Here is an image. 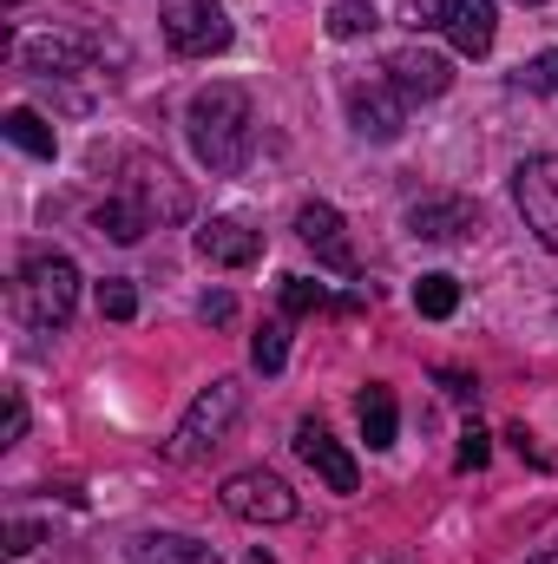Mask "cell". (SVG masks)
Wrapping results in <instances>:
<instances>
[{
  "mask_svg": "<svg viewBox=\"0 0 558 564\" xmlns=\"http://www.w3.org/2000/svg\"><path fill=\"white\" fill-rule=\"evenodd\" d=\"M26 53V73H40V79H66V73H93V46H79V40H26L20 46Z\"/></svg>",
  "mask_w": 558,
  "mask_h": 564,
  "instance_id": "15",
  "label": "cell"
},
{
  "mask_svg": "<svg viewBox=\"0 0 558 564\" xmlns=\"http://www.w3.org/2000/svg\"><path fill=\"white\" fill-rule=\"evenodd\" d=\"M296 237L315 250V263H322V270H335V276H355V270H362V263H355V243H348V224H342V210H335V204L309 197V204L296 210Z\"/></svg>",
  "mask_w": 558,
  "mask_h": 564,
  "instance_id": "9",
  "label": "cell"
},
{
  "mask_svg": "<svg viewBox=\"0 0 558 564\" xmlns=\"http://www.w3.org/2000/svg\"><path fill=\"white\" fill-rule=\"evenodd\" d=\"M526 564H558V552H546V558H526Z\"/></svg>",
  "mask_w": 558,
  "mask_h": 564,
  "instance_id": "32",
  "label": "cell"
},
{
  "mask_svg": "<svg viewBox=\"0 0 558 564\" xmlns=\"http://www.w3.org/2000/svg\"><path fill=\"white\" fill-rule=\"evenodd\" d=\"M486 459H493V440H486L480 426H466V433H460V453H453V466H460V473H480Z\"/></svg>",
  "mask_w": 558,
  "mask_h": 564,
  "instance_id": "26",
  "label": "cell"
},
{
  "mask_svg": "<svg viewBox=\"0 0 558 564\" xmlns=\"http://www.w3.org/2000/svg\"><path fill=\"white\" fill-rule=\"evenodd\" d=\"M296 453H302V466H309L329 492H355V486H362L355 459L342 453V440H335L322 421H302V426H296Z\"/></svg>",
  "mask_w": 558,
  "mask_h": 564,
  "instance_id": "13",
  "label": "cell"
},
{
  "mask_svg": "<svg viewBox=\"0 0 558 564\" xmlns=\"http://www.w3.org/2000/svg\"><path fill=\"white\" fill-rule=\"evenodd\" d=\"M519 7H539V0H519Z\"/></svg>",
  "mask_w": 558,
  "mask_h": 564,
  "instance_id": "33",
  "label": "cell"
},
{
  "mask_svg": "<svg viewBox=\"0 0 558 564\" xmlns=\"http://www.w3.org/2000/svg\"><path fill=\"white\" fill-rule=\"evenodd\" d=\"M433 26L453 40V53L486 59L493 33H500V13H493V0H433Z\"/></svg>",
  "mask_w": 558,
  "mask_h": 564,
  "instance_id": "11",
  "label": "cell"
},
{
  "mask_svg": "<svg viewBox=\"0 0 558 564\" xmlns=\"http://www.w3.org/2000/svg\"><path fill=\"white\" fill-rule=\"evenodd\" d=\"M408 230H415L420 243H460V237L480 230V204L453 197V191H433V197L408 204Z\"/></svg>",
  "mask_w": 558,
  "mask_h": 564,
  "instance_id": "10",
  "label": "cell"
},
{
  "mask_svg": "<svg viewBox=\"0 0 558 564\" xmlns=\"http://www.w3.org/2000/svg\"><path fill=\"white\" fill-rule=\"evenodd\" d=\"M99 315H106V322H132V315H139V289L126 276H106L99 282Z\"/></svg>",
  "mask_w": 558,
  "mask_h": 564,
  "instance_id": "22",
  "label": "cell"
},
{
  "mask_svg": "<svg viewBox=\"0 0 558 564\" xmlns=\"http://www.w3.org/2000/svg\"><path fill=\"white\" fill-rule=\"evenodd\" d=\"M13 308L26 328H66L79 308V270L60 250H26L20 276H13Z\"/></svg>",
  "mask_w": 558,
  "mask_h": 564,
  "instance_id": "2",
  "label": "cell"
},
{
  "mask_svg": "<svg viewBox=\"0 0 558 564\" xmlns=\"http://www.w3.org/2000/svg\"><path fill=\"white\" fill-rule=\"evenodd\" d=\"M382 26V13L368 7V0H335L329 7V40H362V33H375Z\"/></svg>",
  "mask_w": 558,
  "mask_h": 564,
  "instance_id": "20",
  "label": "cell"
},
{
  "mask_svg": "<svg viewBox=\"0 0 558 564\" xmlns=\"http://www.w3.org/2000/svg\"><path fill=\"white\" fill-rule=\"evenodd\" d=\"M93 230H99V237H112V243H139L144 230H151V217H144L132 197H119V191H112V197L93 210Z\"/></svg>",
  "mask_w": 558,
  "mask_h": 564,
  "instance_id": "18",
  "label": "cell"
},
{
  "mask_svg": "<svg viewBox=\"0 0 558 564\" xmlns=\"http://www.w3.org/2000/svg\"><path fill=\"white\" fill-rule=\"evenodd\" d=\"M244 564H277V558H270V552H264V545H257V552H250V558H244Z\"/></svg>",
  "mask_w": 558,
  "mask_h": 564,
  "instance_id": "31",
  "label": "cell"
},
{
  "mask_svg": "<svg viewBox=\"0 0 558 564\" xmlns=\"http://www.w3.org/2000/svg\"><path fill=\"white\" fill-rule=\"evenodd\" d=\"M395 86H401V99L415 106V99H440L447 86H453V66L440 59V53H427V46H401V53H388V66H382Z\"/></svg>",
  "mask_w": 558,
  "mask_h": 564,
  "instance_id": "14",
  "label": "cell"
},
{
  "mask_svg": "<svg viewBox=\"0 0 558 564\" xmlns=\"http://www.w3.org/2000/svg\"><path fill=\"white\" fill-rule=\"evenodd\" d=\"M197 257L217 263V270H250V263L264 257V230H257L250 217H211V224L197 230Z\"/></svg>",
  "mask_w": 558,
  "mask_h": 564,
  "instance_id": "12",
  "label": "cell"
},
{
  "mask_svg": "<svg viewBox=\"0 0 558 564\" xmlns=\"http://www.w3.org/2000/svg\"><path fill=\"white\" fill-rule=\"evenodd\" d=\"M519 86H526V93H558V46L552 53H533V59L519 66Z\"/></svg>",
  "mask_w": 558,
  "mask_h": 564,
  "instance_id": "25",
  "label": "cell"
},
{
  "mask_svg": "<svg viewBox=\"0 0 558 564\" xmlns=\"http://www.w3.org/2000/svg\"><path fill=\"white\" fill-rule=\"evenodd\" d=\"M433 381H440V388H447V401H460V408H473V401H480V381H473V375H460V368H440Z\"/></svg>",
  "mask_w": 558,
  "mask_h": 564,
  "instance_id": "27",
  "label": "cell"
},
{
  "mask_svg": "<svg viewBox=\"0 0 558 564\" xmlns=\"http://www.w3.org/2000/svg\"><path fill=\"white\" fill-rule=\"evenodd\" d=\"M26 433V394L20 388H7V426H0V446H13Z\"/></svg>",
  "mask_w": 558,
  "mask_h": 564,
  "instance_id": "28",
  "label": "cell"
},
{
  "mask_svg": "<svg viewBox=\"0 0 558 564\" xmlns=\"http://www.w3.org/2000/svg\"><path fill=\"white\" fill-rule=\"evenodd\" d=\"M513 204H519L526 230L546 250H558V151H539V158H526L513 171Z\"/></svg>",
  "mask_w": 558,
  "mask_h": 564,
  "instance_id": "7",
  "label": "cell"
},
{
  "mask_svg": "<svg viewBox=\"0 0 558 564\" xmlns=\"http://www.w3.org/2000/svg\"><path fill=\"white\" fill-rule=\"evenodd\" d=\"M282 355H289V335H282V322H264V328L250 335V361H257L264 375H277Z\"/></svg>",
  "mask_w": 558,
  "mask_h": 564,
  "instance_id": "23",
  "label": "cell"
},
{
  "mask_svg": "<svg viewBox=\"0 0 558 564\" xmlns=\"http://www.w3.org/2000/svg\"><path fill=\"white\" fill-rule=\"evenodd\" d=\"M0 132H7V139L20 144L26 158H53V151H60V139H53V126H46L40 112H26V106H13V112L0 119Z\"/></svg>",
  "mask_w": 558,
  "mask_h": 564,
  "instance_id": "19",
  "label": "cell"
},
{
  "mask_svg": "<svg viewBox=\"0 0 558 564\" xmlns=\"http://www.w3.org/2000/svg\"><path fill=\"white\" fill-rule=\"evenodd\" d=\"M33 545H40V525H33V519H20V525H13V545H7V552H13V558H26Z\"/></svg>",
  "mask_w": 558,
  "mask_h": 564,
  "instance_id": "30",
  "label": "cell"
},
{
  "mask_svg": "<svg viewBox=\"0 0 558 564\" xmlns=\"http://www.w3.org/2000/svg\"><path fill=\"white\" fill-rule=\"evenodd\" d=\"M197 315H204V322H211V328H224V322H230V315H237V302H230V295H224V289H217V295H204V302H197Z\"/></svg>",
  "mask_w": 558,
  "mask_h": 564,
  "instance_id": "29",
  "label": "cell"
},
{
  "mask_svg": "<svg viewBox=\"0 0 558 564\" xmlns=\"http://www.w3.org/2000/svg\"><path fill=\"white\" fill-rule=\"evenodd\" d=\"M282 308L289 315H309V308H329V289L309 276H282Z\"/></svg>",
  "mask_w": 558,
  "mask_h": 564,
  "instance_id": "24",
  "label": "cell"
},
{
  "mask_svg": "<svg viewBox=\"0 0 558 564\" xmlns=\"http://www.w3.org/2000/svg\"><path fill=\"white\" fill-rule=\"evenodd\" d=\"M158 26H164V46H171L178 59H211V53L230 46V13H224V0H164Z\"/></svg>",
  "mask_w": 558,
  "mask_h": 564,
  "instance_id": "4",
  "label": "cell"
},
{
  "mask_svg": "<svg viewBox=\"0 0 558 564\" xmlns=\"http://www.w3.org/2000/svg\"><path fill=\"white\" fill-rule=\"evenodd\" d=\"M7 7H13V0H7Z\"/></svg>",
  "mask_w": 558,
  "mask_h": 564,
  "instance_id": "34",
  "label": "cell"
},
{
  "mask_svg": "<svg viewBox=\"0 0 558 564\" xmlns=\"http://www.w3.org/2000/svg\"><path fill=\"white\" fill-rule=\"evenodd\" d=\"M132 564H217V552L204 539H184V532H139Z\"/></svg>",
  "mask_w": 558,
  "mask_h": 564,
  "instance_id": "16",
  "label": "cell"
},
{
  "mask_svg": "<svg viewBox=\"0 0 558 564\" xmlns=\"http://www.w3.org/2000/svg\"><path fill=\"white\" fill-rule=\"evenodd\" d=\"M237 414H244V381H230V375H217L191 408H184V421H178V433H171V459L178 466H197L204 453H217L224 440H230V426H237Z\"/></svg>",
  "mask_w": 558,
  "mask_h": 564,
  "instance_id": "3",
  "label": "cell"
},
{
  "mask_svg": "<svg viewBox=\"0 0 558 564\" xmlns=\"http://www.w3.org/2000/svg\"><path fill=\"white\" fill-rule=\"evenodd\" d=\"M415 308L427 315V322H447V315L460 308V282L453 276H420L415 282Z\"/></svg>",
  "mask_w": 558,
  "mask_h": 564,
  "instance_id": "21",
  "label": "cell"
},
{
  "mask_svg": "<svg viewBox=\"0 0 558 564\" xmlns=\"http://www.w3.org/2000/svg\"><path fill=\"white\" fill-rule=\"evenodd\" d=\"M355 421H362V440L382 453V446H395V433H401V408H395V394H388L382 381H368L362 401H355Z\"/></svg>",
  "mask_w": 558,
  "mask_h": 564,
  "instance_id": "17",
  "label": "cell"
},
{
  "mask_svg": "<svg viewBox=\"0 0 558 564\" xmlns=\"http://www.w3.org/2000/svg\"><path fill=\"white\" fill-rule=\"evenodd\" d=\"M348 126H355L362 139H375V144H395L401 139V126H408V99H401V86H395L388 73L348 79Z\"/></svg>",
  "mask_w": 558,
  "mask_h": 564,
  "instance_id": "6",
  "label": "cell"
},
{
  "mask_svg": "<svg viewBox=\"0 0 558 564\" xmlns=\"http://www.w3.org/2000/svg\"><path fill=\"white\" fill-rule=\"evenodd\" d=\"M217 499H224V512H230V519H244V525H289V519H296V492L282 486L277 473H264V466L230 473Z\"/></svg>",
  "mask_w": 558,
  "mask_h": 564,
  "instance_id": "5",
  "label": "cell"
},
{
  "mask_svg": "<svg viewBox=\"0 0 558 564\" xmlns=\"http://www.w3.org/2000/svg\"><path fill=\"white\" fill-rule=\"evenodd\" d=\"M119 197H132V204H139L144 217H151V230H158V224H178V217L191 210L184 184H178V177H171V164H158V158H126Z\"/></svg>",
  "mask_w": 558,
  "mask_h": 564,
  "instance_id": "8",
  "label": "cell"
},
{
  "mask_svg": "<svg viewBox=\"0 0 558 564\" xmlns=\"http://www.w3.org/2000/svg\"><path fill=\"white\" fill-rule=\"evenodd\" d=\"M184 139H191L197 164H204L211 177H237V171L250 164V144H257L250 93H244V86H230V79L204 86V93L191 99V112H184Z\"/></svg>",
  "mask_w": 558,
  "mask_h": 564,
  "instance_id": "1",
  "label": "cell"
}]
</instances>
